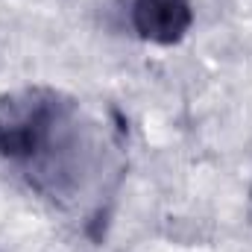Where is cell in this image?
Returning a JSON list of instances; mask_svg holds the SVG:
<instances>
[{
    "label": "cell",
    "mask_w": 252,
    "mask_h": 252,
    "mask_svg": "<svg viewBox=\"0 0 252 252\" xmlns=\"http://www.w3.org/2000/svg\"><path fill=\"white\" fill-rule=\"evenodd\" d=\"M0 158L15 164L41 196L76 199L94 158L79 103L47 85L0 97Z\"/></svg>",
    "instance_id": "cell-1"
},
{
    "label": "cell",
    "mask_w": 252,
    "mask_h": 252,
    "mask_svg": "<svg viewBox=\"0 0 252 252\" xmlns=\"http://www.w3.org/2000/svg\"><path fill=\"white\" fill-rule=\"evenodd\" d=\"M129 21L138 38L161 47L179 44L193 27L190 0H132Z\"/></svg>",
    "instance_id": "cell-2"
}]
</instances>
